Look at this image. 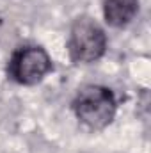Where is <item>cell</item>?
<instances>
[{
  "label": "cell",
  "instance_id": "4",
  "mask_svg": "<svg viewBox=\"0 0 151 153\" xmlns=\"http://www.w3.org/2000/svg\"><path fill=\"white\" fill-rule=\"evenodd\" d=\"M139 13V0H105L103 16L115 29L126 27Z\"/></svg>",
  "mask_w": 151,
  "mask_h": 153
},
{
  "label": "cell",
  "instance_id": "1",
  "mask_svg": "<svg viewBox=\"0 0 151 153\" xmlns=\"http://www.w3.org/2000/svg\"><path fill=\"white\" fill-rule=\"evenodd\" d=\"M75 116L89 128L101 130L112 123L117 103L112 91L103 85H85L73 102Z\"/></svg>",
  "mask_w": 151,
  "mask_h": 153
},
{
  "label": "cell",
  "instance_id": "3",
  "mask_svg": "<svg viewBox=\"0 0 151 153\" xmlns=\"http://www.w3.org/2000/svg\"><path fill=\"white\" fill-rule=\"evenodd\" d=\"M50 70H52L50 55L41 46H27L18 50L9 62L11 76L23 85H34L41 82Z\"/></svg>",
  "mask_w": 151,
  "mask_h": 153
},
{
  "label": "cell",
  "instance_id": "2",
  "mask_svg": "<svg viewBox=\"0 0 151 153\" xmlns=\"http://www.w3.org/2000/svg\"><path fill=\"white\" fill-rule=\"evenodd\" d=\"M70 57L75 62L89 64L98 61L107 50V36L103 29L89 16L76 18L70 30Z\"/></svg>",
  "mask_w": 151,
  "mask_h": 153
}]
</instances>
